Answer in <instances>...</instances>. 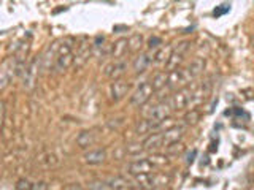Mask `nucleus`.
<instances>
[{
	"label": "nucleus",
	"instance_id": "obj_16",
	"mask_svg": "<svg viewBox=\"0 0 254 190\" xmlns=\"http://www.w3.org/2000/svg\"><path fill=\"white\" fill-rule=\"evenodd\" d=\"M153 63V57H151L149 54L146 52H140L137 57H135L133 63H132V67H133V71L137 75H141V73H145V71L149 68V65Z\"/></svg>",
	"mask_w": 254,
	"mask_h": 190
},
{
	"label": "nucleus",
	"instance_id": "obj_21",
	"mask_svg": "<svg viewBox=\"0 0 254 190\" xmlns=\"http://www.w3.org/2000/svg\"><path fill=\"white\" fill-rule=\"evenodd\" d=\"M186 70H188V73L190 75V78L195 79L197 76H200L203 73V70H205V60L200 59V57H197V59H194L192 62L189 63V65L186 67Z\"/></svg>",
	"mask_w": 254,
	"mask_h": 190
},
{
	"label": "nucleus",
	"instance_id": "obj_22",
	"mask_svg": "<svg viewBox=\"0 0 254 190\" xmlns=\"http://www.w3.org/2000/svg\"><path fill=\"white\" fill-rule=\"evenodd\" d=\"M167 81H169V71H159V73H156L153 76V79H151V84H153L154 91H162L167 87Z\"/></svg>",
	"mask_w": 254,
	"mask_h": 190
},
{
	"label": "nucleus",
	"instance_id": "obj_26",
	"mask_svg": "<svg viewBox=\"0 0 254 190\" xmlns=\"http://www.w3.org/2000/svg\"><path fill=\"white\" fill-rule=\"evenodd\" d=\"M165 149H167V155L169 157H178L186 150V146L183 144L181 140H180V141L172 142V144H169V146H165Z\"/></svg>",
	"mask_w": 254,
	"mask_h": 190
},
{
	"label": "nucleus",
	"instance_id": "obj_19",
	"mask_svg": "<svg viewBox=\"0 0 254 190\" xmlns=\"http://www.w3.org/2000/svg\"><path fill=\"white\" fill-rule=\"evenodd\" d=\"M129 51V43H127V38H119L115 43H111V51L110 55L115 59H123V55Z\"/></svg>",
	"mask_w": 254,
	"mask_h": 190
},
{
	"label": "nucleus",
	"instance_id": "obj_2",
	"mask_svg": "<svg viewBox=\"0 0 254 190\" xmlns=\"http://www.w3.org/2000/svg\"><path fill=\"white\" fill-rule=\"evenodd\" d=\"M190 81H194V79L190 78L186 68H175L169 71L167 87L172 91H178V89H183V87H188Z\"/></svg>",
	"mask_w": 254,
	"mask_h": 190
},
{
	"label": "nucleus",
	"instance_id": "obj_30",
	"mask_svg": "<svg viewBox=\"0 0 254 190\" xmlns=\"http://www.w3.org/2000/svg\"><path fill=\"white\" fill-rule=\"evenodd\" d=\"M32 182L27 179H19L18 184H16V190H32Z\"/></svg>",
	"mask_w": 254,
	"mask_h": 190
},
{
	"label": "nucleus",
	"instance_id": "obj_33",
	"mask_svg": "<svg viewBox=\"0 0 254 190\" xmlns=\"http://www.w3.org/2000/svg\"><path fill=\"white\" fill-rule=\"evenodd\" d=\"M5 101H0V133H2V127L5 121Z\"/></svg>",
	"mask_w": 254,
	"mask_h": 190
},
{
	"label": "nucleus",
	"instance_id": "obj_12",
	"mask_svg": "<svg viewBox=\"0 0 254 190\" xmlns=\"http://www.w3.org/2000/svg\"><path fill=\"white\" fill-rule=\"evenodd\" d=\"M92 46L94 45L87 42V40H84L81 45H78V49L75 52V62H73L75 67H83L87 62L89 55L92 54Z\"/></svg>",
	"mask_w": 254,
	"mask_h": 190
},
{
	"label": "nucleus",
	"instance_id": "obj_20",
	"mask_svg": "<svg viewBox=\"0 0 254 190\" xmlns=\"http://www.w3.org/2000/svg\"><path fill=\"white\" fill-rule=\"evenodd\" d=\"M35 162L40 168H53V166H56L59 163V158L54 152H43L37 157Z\"/></svg>",
	"mask_w": 254,
	"mask_h": 190
},
{
	"label": "nucleus",
	"instance_id": "obj_4",
	"mask_svg": "<svg viewBox=\"0 0 254 190\" xmlns=\"http://www.w3.org/2000/svg\"><path fill=\"white\" fill-rule=\"evenodd\" d=\"M190 94L192 91L189 87H183V89L175 91L169 98H167V103L172 111H181L185 108H189V103H190Z\"/></svg>",
	"mask_w": 254,
	"mask_h": 190
},
{
	"label": "nucleus",
	"instance_id": "obj_14",
	"mask_svg": "<svg viewBox=\"0 0 254 190\" xmlns=\"http://www.w3.org/2000/svg\"><path fill=\"white\" fill-rule=\"evenodd\" d=\"M97 140H99V137L94 130H83L76 137V146L79 149H87V147L94 146L95 142H97Z\"/></svg>",
	"mask_w": 254,
	"mask_h": 190
},
{
	"label": "nucleus",
	"instance_id": "obj_1",
	"mask_svg": "<svg viewBox=\"0 0 254 190\" xmlns=\"http://www.w3.org/2000/svg\"><path fill=\"white\" fill-rule=\"evenodd\" d=\"M75 62V52H73V45L71 40H65V42L58 43V52H56V60H54V68L62 73V71L68 70Z\"/></svg>",
	"mask_w": 254,
	"mask_h": 190
},
{
	"label": "nucleus",
	"instance_id": "obj_3",
	"mask_svg": "<svg viewBox=\"0 0 254 190\" xmlns=\"http://www.w3.org/2000/svg\"><path fill=\"white\" fill-rule=\"evenodd\" d=\"M154 87H153V84H151L149 81H146V83H141L137 89H135V92L130 95V105H133V106H138V108H141V106H145L146 103L151 100V97L154 95Z\"/></svg>",
	"mask_w": 254,
	"mask_h": 190
},
{
	"label": "nucleus",
	"instance_id": "obj_32",
	"mask_svg": "<svg viewBox=\"0 0 254 190\" xmlns=\"http://www.w3.org/2000/svg\"><path fill=\"white\" fill-rule=\"evenodd\" d=\"M89 189H108V182L105 181H95L89 184Z\"/></svg>",
	"mask_w": 254,
	"mask_h": 190
},
{
	"label": "nucleus",
	"instance_id": "obj_13",
	"mask_svg": "<svg viewBox=\"0 0 254 190\" xmlns=\"http://www.w3.org/2000/svg\"><path fill=\"white\" fill-rule=\"evenodd\" d=\"M156 166L151 163L148 158H141V160H135L132 163H129L127 166V171H129L132 176H137V174H145V173H151L154 171Z\"/></svg>",
	"mask_w": 254,
	"mask_h": 190
},
{
	"label": "nucleus",
	"instance_id": "obj_11",
	"mask_svg": "<svg viewBox=\"0 0 254 190\" xmlns=\"http://www.w3.org/2000/svg\"><path fill=\"white\" fill-rule=\"evenodd\" d=\"M127 71V62L123 60V59H115V62L108 63L105 67V75L110 78V79H119L126 75Z\"/></svg>",
	"mask_w": 254,
	"mask_h": 190
},
{
	"label": "nucleus",
	"instance_id": "obj_6",
	"mask_svg": "<svg viewBox=\"0 0 254 190\" xmlns=\"http://www.w3.org/2000/svg\"><path fill=\"white\" fill-rule=\"evenodd\" d=\"M170 113H172V109L167 101H161V103H157V105L143 109L145 119H154V121H162L165 117H170Z\"/></svg>",
	"mask_w": 254,
	"mask_h": 190
},
{
	"label": "nucleus",
	"instance_id": "obj_34",
	"mask_svg": "<svg viewBox=\"0 0 254 190\" xmlns=\"http://www.w3.org/2000/svg\"><path fill=\"white\" fill-rule=\"evenodd\" d=\"M48 186H46V182L43 181H40V182H34V186H32V190H46Z\"/></svg>",
	"mask_w": 254,
	"mask_h": 190
},
{
	"label": "nucleus",
	"instance_id": "obj_25",
	"mask_svg": "<svg viewBox=\"0 0 254 190\" xmlns=\"http://www.w3.org/2000/svg\"><path fill=\"white\" fill-rule=\"evenodd\" d=\"M107 182H108V189H116V190L132 189L130 182L127 181V179H124V178H121V176H116V178L110 179V181H107Z\"/></svg>",
	"mask_w": 254,
	"mask_h": 190
},
{
	"label": "nucleus",
	"instance_id": "obj_15",
	"mask_svg": "<svg viewBox=\"0 0 254 190\" xmlns=\"http://www.w3.org/2000/svg\"><path fill=\"white\" fill-rule=\"evenodd\" d=\"M107 160V150L105 149H94L83 155V162L86 165H102Z\"/></svg>",
	"mask_w": 254,
	"mask_h": 190
},
{
	"label": "nucleus",
	"instance_id": "obj_27",
	"mask_svg": "<svg viewBox=\"0 0 254 190\" xmlns=\"http://www.w3.org/2000/svg\"><path fill=\"white\" fill-rule=\"evenodd\" d=\"M148 160L157 168V166H165L167 163H169V155H165V154H153L151 157H148Z\"/></svg>",
	"mask_w": 254,
	"mask_h": 190
},
{
	"label": "nucleus",
	"instance_id": "obj_8",
	"mask_svg": "<svg viewBox=\"0 0 254 190\" xmlns=\"http://www.w3.org/2000/svg\"><path fill=\"white\" fill-rule=\"evenodd\" d=\"M189 42H183L180 43L177 48H173V51L170 54V59L169 62H167V70H175V68H178V65L183 62V59H185V55L189 49Z\"/></svg>",
	"mask_w": 254,
	"mask_h": 190
},
{
	"label": "nucleus",
	"instance_id": "obj_17",
	"mask_svg": "<svg viewBox=\"0 0 254 190\" xmlns=\"http://www.w3.org/2000/svg\"><path fill=\"white\" fill-rule=\"evenodd\" d=\"M143 147L145 150H159L161 147H164V140H162V132H153L149 135V137L143 141Z\"/></svg>",
	"mask_w": 254,
	"mask_h": 190
},
{
	"label": "nucleus",
	"instance_id": "obj_23",
	"mask_svg": "<svg viewBox=\"0 0 254 190\" xmlns=\"http://www.w3.org/2000/svg\"><path fill=\"white\" fill-rule=\"evenodd\" d=\"M172 51H173L172 46L159 48V51L153 55V62H156V63H167V62H169V59H170Z\"/></svg>",
	"mask_w": 254,
	"mask_h": 190
},
{
	"label": "nucleus",
	"instance_id": "obj_31",
	"mask_svg": "<svg viewBox=\"0 0 254 190\" xmlns=\"http://www.w3.org/2000/svg\"><path fill=\"white\" fill-rule=\"evenodd\" d=\"M161 45H162V40L159 38V37L149 38V42H148V48H149V49H156V48H159Z\"/></svg>",
	"mask_w": 254,
	"mask_h": 190
},
{
	"label": "nucleus",
	"instance_id": "obj_35",
	"mask_svg": "<svg viewBox=\"0 0 254 190\" xmlns=\"http://www.w3.org/2000/svg\"><path fill=\"white\" fill-rule=\"evenodd\" d=\"M251 45H253V48H254V37H253V40H251Z\"/></svg>",
	"mask_w": 254,
	"mask_h": 190
},
{
	"label": "nucleus",
	"instance_id": "obj_24",
	"mask_svg": "<svg viewBox=\"0 0 254 190\" xmlns=\"http://www.w3.org/2000/svg\"><path fill=\"white\" fill-rule=\"evenodd\" d=\"M127 43H129V51L130 52H138L143 45H145V40L140 34H133L130 38H127Z\"/></svg>",
	"mask_w": 254,
	"mask_h": 190
},
{
	"label": "nucleus",
	"instance_id": "obj_28",
	"mask_svg": "<svg viewBox=\"0 0 254 190\" xmlns=\"http://www.w3.org/2000/svg\"><path fill=\"white\" fill-rule=\"evenodd\" d=\"M190 111L189 113L185 116V122L188 124V125H195L198 121H200V113H198V111L195 109V108H189Z\"/></svg>",
	"mask_w": 254,
	"mask_h": 190
},
{
	"label": "nucleus",
	"instance_id": "obj_9",
	"mask_svg": "<svg viewBox=\"0 0 254 190\" xmlns=\"http://www.w3.org/2000/svg\"><path fill=\"white\" fill-rule=\"evenodd\" d=\"M210 91H211V84L206 81L200 86H197L195 89L190 94V103H189V108H195L198 106L200 103H203L206 100V97L210 95Z\"/></svg>",
	"mask_w": 254,
	"mask_h": 190
},
{
	"label": "nucleus",
	"instance_id": "obj_7",
	"mask_svg": "<svg viewBox=\"0 0 254 190\" xmlns=\"http://www.w3.org/2000/svg\"><path fill=\"white\" fill-rule=\"evenodd\" d=\"M130 91V84L124 81L123 78H119V79H113V83L110 84L108 87V94H110V98L113 100V101H119V100H123L127 94H129Z\"/></svg>",
	"mask_w": 254,
	"mask_h": 190
},
{
	"label": "nucleus",
	"instance_id": "obj_5",
	"mask_svg": "<svg viewBox=\"0 0 254 190\" xmlns=\"http://www.w3.org/2000/svg\"><path fill=\"white\" fill-rule=\"evenodd\" d=\"M40 68V59H32L22 70V87L26 91H32L37 84Z\"/></svg>",
	"mask_w": 254,
	"mask_h": 190
},
{
	"label": "nucleus",
	"instance_id": "obj_18",
	"mask_svg": "<svg viewBox=\"0 0 254 190\" xmlns=\"http://www.w3.org/2000/svg\"><path fill=\"white\" fill-rule=\"evenodd\" d=\"M183 133H185V130L181 129V127H177L173 125L170 127V129H165L162 130V140H164V147L172 144V142L175 141H180L183 138Z\"/></svg>",
	"mask_w": 254,
	"mask_h": 190
},
{
	"label": "nucleus",
	"instance_id": "obj_10",
	"mask_svg": "<svg viewBox=\"0 0 254 190\" xmlns=\"http://www.w3.org/2000/svg\"><path fill=\"white\" fill-rule=\"evenodd\" d=\"M16 75V59L11 57L2 63V67H0V89H3V87L8 86L10 83V79Z\"/></svg>",
	"mask_w": 254,
	"mask_h": 190
},
{
	"label": "nucleus",
	"instance_id": "obj_29",
	"mask_svg": "<svg viewBox=\"0 0 254 190\" xmlns=\"http://www.w3.org/2000/svg\"><path fill=\"white\" fill-rule=\"evenodd\" d=\"M145 147H143V142H133V144H127L126 152L129 155H140Z\"/></svg>",
	"mask_w": 254,
	"mask_h": 190
}]
</instances>
